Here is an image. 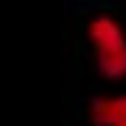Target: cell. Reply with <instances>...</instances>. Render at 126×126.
I'll return each instance as SVG.
<instances>
[{
	"label": "cell",
	"mask_w": 126,
	"mask_h": 126,
	"mask_svg": "<svg viewBox=\"0 0 126 126\" xmlns=\"http://www.w3.org/2000/svg\"><path fill=\"white\" fill-rule=\"evenodd\" d=\"M92 123L94 126H126V94L118 97H97L92 103Z\"/></svg>",
	"instance_id": "cell-2"
},
{
	"label": "cell",
	"mask_w": 126,
	"mask_h": 126,
	"mask_svg": "<svg viewBox=\"0 0 126 126\" xmlns=\"http://www.w3.org/2000/svg\"><path fill=\"white\" fill-rule=\"evenodd\" d=\"M89 40L103 78L120 80L126 75V32L109 15H97L89 23Z\"/></svg>",
	"instance_id": "cell-1"
}]
</instances>
